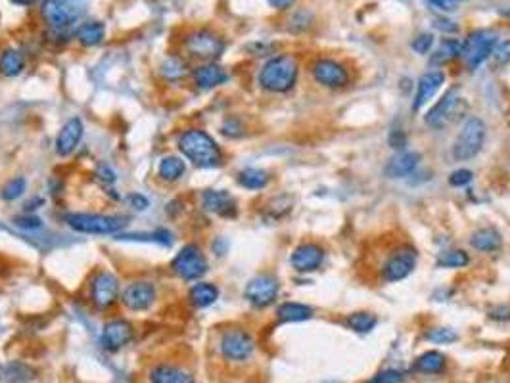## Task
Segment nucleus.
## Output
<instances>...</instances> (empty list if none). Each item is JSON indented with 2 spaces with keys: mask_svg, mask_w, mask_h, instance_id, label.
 Segmentation results:
<instances>
[{
  "mask_svg": "<svg viewBox=\"0 0 510 383\" xmlns=\"http://www.w3.org/2000/svg\"><path fill=\"white\" fill-rule=\"evenodd\" d=\"M179 149L188 161H192L200 169H214L223 163L219 144L206 130L190 129L182 132L179 138Z\"/></svg>",
  "mask_w": 510,
  "mask_h": 383,
  "instance_id": "obj_1",
  "label": "nucleus"
},
{
  "mask_svg": "<svg viewBox=\"0 0 510 383\" xmlns=\"http://www.w3.org/2000/svg\"><path fill=\"white\" fill-rule=\"evenodd\" d=\"M299 64L296 56L292 54H280L267 62L259 72V85L275 94L290 92L297 83Z\"/></svg>",
  "mask_w": 510,
  "mask_h": 383,
  "instance_id": "obj_2",
  "label": "nucleus"
},
{
  "mask_svg": "<svg viewBox=\"0 0 510 383\" xmlns=\"http://www.w3.org/2000/svg\"><path fill=\"white\" fill-rule=\"evenodd\" d=\"M87 12V0H45L43 2V18L54 31H65L75 23Z\"/></svg>",
  "mask_w": 510,
  "mask_h": 383,
  "instance_id": "obj_3",
  "label": "nucleus"
},
{
  "mask_svg": "<svg viewBox=\"0 0 510 383\" xmlns=\"http://www.w3.org/2000/svg\"><path fill=\"white\" fill-rule=\"evenodd\" d=\"M485 123L479 118H468L453 144V157L457 161H468L479 154L485 142Z\"/></svg>",
  "mask_w": 510,
  "mask_h": 383,
  "instance_id": "obj_4",
  "label": "nucleus"
},
{
  "mask_svg": "<svg viewBox=\"0 0 510 383\" xmlns=\"http://www.w3.org/2000/svg\"><path fill=\"white\" fill-rule=\"evenodd\" d=\"M65 222L70 224L72 230L81 232V234H98L108 236L117 234L119 230L125 228V219L121 217H111V215H98V213H72L65 217Z\"/></svg>",
  "mask_w": 510,
  "mask_h": 383,
  "instance_id": "obj_5",
  "label": "nucleus"
},
{
  "mask_svg": "<svg viewBox=\"0 0 510 383\" xmlns=\"http://www.w3.org/2000/svg\"><path fill=\"white\" fill-rule=\"evenodd\" d=\"M466 110H468V104H466L465 98L459 94V88H453L439 100L438 104L433 105L432 110L428 111L424 121L430 129H445L447 125L459 121L466 113Z\"/></svg>",
  "mask_w": 510,
  "mask_h": 383,
  "instance_id": "obj_6",
  "label": "nucleus"
},
{
  "mask_svg": "<svg viewBox=\"0 0 510 383\" xmlns=\"http://www.w3.org/2000/svg\"><path fill=\"white\" fill-rule=\"evenodd\" d=\"M184 48L194 58L214 62V59L223 56L226 45L225 39H221L217 33L209 31V29H198V31H192L190 35H187Z\"/></svg>",
  "mask_w": 510,
  "mask_h": 383,
  "instance_id": "obj_7",
  "label": "nucleus"
},
{
  "mask_svg": "<svg viewBox=\"0 0 510 383\" xmlns=\"http://www.w3.org/2000/svg\"><path fill=\"white\" fill-rule=\"evenodd\" d=\"M497 45L495 35L489 31H472L462 42L460 58L465 59V64L470 67L472 72H476L485 59L489 58L493 48Z\"/></svg>",
  "mask_w": 510,
  "mask_h": 383,
  "instance_id": "obj_8",
  "label": "nucleus"
},
{
  "mask_svg": "<svg viewBox=\"0 0 510 383\" xmlns=\"http://www.w3.org/2000/svg\"><path fill=\"white\" fill-rule=\"evenodd\" d=\"M171 268L179 278L192 282V280H200L207 273V259L206 255L201 253L200 247L188 244L174 255Z\"/></svg>",
  "mask_w": 510,
  "mask_h": 383,
  "instance_id": "obj_9",
  "label": "nucleus"
},
{
  "mask_svg": "<svg viewBox=\"0 0 510 383\" xmlns=\"http://www.w3.org/2000/svg\"><path fill=\"white\" fill-rule=\"evenodd\" d=\"M255 351V341L245 330L233 328L221 336V355L231 362H244Z\"/></svg>",
  "mask_w": 510,
  "mask_h": 383,
  "instance_id": "obj_10",
  "label": "nucleus"
},
{
  "mask_svg": "<svg viewBox=\"0 0 510 383\" xmlns=\"http://www.w3.org/2000/svg\"><path fill=\"white\" fill-rule=\"evenodd\" d=\"M416 266V251L413 247L403 246L395 249L394 253L389 255L388 261L382 266V278L386 282H399V280L407 278L409 274L413 273Z\"/></svg>",
  "mask_w": 510,
  "mask_h": 383,
  "instance_id": "obj_11",
  "label": "nucleus"
},
{
  "mask_svg": "<svg viewBox=\"0 0 510 383\" xmlns=\"http://www.w3.org/2000/svg\"><path fill=\"white\" fill-rule=\"evenodd\" d=\"M278 295V280L272 274H257L245 284L244 297L253 307H269Z\"/></svg>",
  "mask_w": 510,
  "mask_h": 383,
  "instance_id": "obj_12",
  "label": "nucleus"
},
{
  "mask_svg": "<svg viewBox=\"0 0 510 383\" xmlns=\"http://www.w3.org/2000/svg\"><path fill=\"white\" fill-rule=\"evenodd\" d=\"M313 77L318 85L326 88H343L349 85V72L345 65L332 58H318L313 64Z\"/></svg>",
  "mask_w": 510,
  "mask_h": 383,
  "instance_id": "obj_13",
  "label": "nucleus"
},
{
  "mask_svg": "<svg viewBox=\"0 0 510 383\" xmlns=\"http://www.w3.org/2000/svg\"><path fill=\"white\" fill-rule=\"evenodd\" d=\"M91 293H92V301L98 309H108L117 301V295H119V282L111 273L104 270V273H98L94 278H92L91 284Z\"/></svg>",
  "mask_w": 510,
  "mask_h": 383,
  "instance_id": "obj_14",
  "label": "nucleus"
},
{
  "mask_svg": "<svg viewBox=\"0 0 510 383\" xmlns=\"http://www.w3.org/2000/svg\"><path fill=\"white\" fill-rule=\"evenodd\" d=\"M155 299V287L150 282H133L121 293V301L131 311H146Z\"/></svg>",
  "mask_w": 510,
  "mask_h": 383,
  "instance_id": "obj_15",
  "label": "nucleus"
},
{
  "mask_svg": "<svg viewBox=\"0 0 510 383\" xmlns=\"http://www.w3.org/2000/svg\"><path fill=\"white\" fill-rule=\"evenodd\" d=\"M133 338H135V330L127 320H111L104 326L102 345L108 351H119L125 345H129Z\"/></svg>",
  "mask_w": 510,
  "mask_h": 383,
  "instance_id": "obj_16",
  "label": "nucleus"
},
{
  "mask_svg": "<svg viewBox=\"0 0 510 383\" xmlns=\"http://www.w3.org/2000/svg\"><path fill=\"white\" fill-rule=\"evenodd\" d=\"M324 249L316 244H301L292 251L290 263L297 273H313L323 265Z\"/></svg>",
  "mask_w": 510,
  "mask_h": 383,
  "instance_id": "obj_17",
  "label": "nucleus"
},
{
  "mask_svg": "<svg viewBox=\"0 0 510 383\" xmlns=\"http://www.w3.org/2000/svg\"><path fill=\"white\" fill-rule=\"evenodd\" d=\"M445 83V73L443 72H428L418 79L416 94L413 100V111H420L424 105L436 96V92Z\"/></svg>",
  "mask_w": 510,
  "mask_h": 383,
  "instance_id": "obj_18",
  "label": "nucleus"
},
{
  "mask_svg": "<svg viewBox=\"0 0 510 383\" xmlns=\"http://www.w3.org/2000/svg\"><path fill=\"white\" fill-rule=\"evenodd\" d=\"M201 205L206 211L221 217H234L236 215V202L225 190H206L201 195Z\"/></svg>",
  "mask_w": 510,
  "mask_h": 383,
  "instance_id": "obj_19",
  "label": "nucleus"
},
{
  "mask_svg": "<svg viewBox=\"0 0 510 383\" xmlns=\"http://www.w3.org/2000/svg\"><path fill=\"white\" fill-rule=\"evenodd\" d=\"M83 138V123L79 118H72L65 121V125L60 130L58 138H56V152L60 156H70L75 152V148Z\"/></svg>",
  "mask_w": 510,
  "mask_h": 383,
  "instance_id": "obj_20",
  "label": "nucleus"
},
{
  "mask_svg": "<svg viewBox=\"0 0 510 383\" xmlns=\"http://www.w3.org/2000/svg\"><path fill=\"white\" fill-rule=\"evenodd\" d=\"M228 81V73L221 67V65L209 62L206 65H200L194 72V83L200 86L201 91H209L215 86L223 85Z\"/></svg>",
  "mask_w": 510,
  "mask_h": 383,
  "instance_id": "obj_21",
  "label": "nucleus"
},
{
  "mask_svg": "<svg viewBox=\"0 0 510 383\" xmlns=\"http://www.w3.org/2000/svg\"><path fill=\"white\" fill-rule=\"evenodd\" d=\"M420 156L416 152H401L397 156H394L386 165L384 173L389 178H403V176L411 175L416 167H418Z\"/></svg>",
  "mask_w": 510,
  "mask_h": 383,
  "instance_id": "obj_22",
  "label": "nucleus"
},
{
  "mask_svg": "<svg viewBox=\"0 0 510 383\" xmlns=\"http://www.w3.org/2000/svg\"><path fill=\"white\" fill-rule=\"evenodd\" d=\"M150 382L152 383H196L194 376L190 372L182 370L173 364H160L150 372Z\"/></svg>",
  "mask_w": 510,
  "mask_h": 383,
  "instance_id": "obj_23",
  "label": "nucleus"
},
{
  "mask_svg": "<svg viewBox=\"0 0 510 383\" xmlns=\"http://www.w3.org/2000/svg\"><path fill=\"white\" fill-rule=\"evenodd\" d=\"M470 246L482 253H495L503 246V238L495 228H478L476 232H472Z\"/></svg>",
  "mask_w": 510,
  "mask_h": 383,
  "instance_id": "obj_24",
  "label": "nucleus"
},
{
  "mask_svg": "<svg viewBox=\"0 0 510 383\" xmlns=\"http://www.w3.org/2000/svg\"><path fill=\"white\" fill-rule=\"evenodd\" d=\"M35 379V370L23 362L0 364V382L2 383H29Z\"/></svg>",
  "mask_w": 510,
  "mask_h": 383,
  "instance_id": "obj_25",
  "label": "nucleus"
},
{
  "mask_svg": "<svg viewBox=\"0 0 510 383\" xmlns=\"http://www.w3.org/2000/svg\"><path fill=\"white\" fill-rule=\"evenodd\" d=\"M217 297H219V290L214 284H209V282L194 284V286L190 287V293H188L190 303L198 307V309H206V307L214 305Z\"/></svg>",
  "mask_w": 510,
  "mask_h": 383,
  "instance_id": "obj_26",
  "label": "nucleus"
},
{
  "mask_svg": "<svg viewBox=\"0 0 510 383\" xmlns=\"http://www.w3.org/2000/svg\"><path fill=\"white\" fill-rule=\"evenodd\" d=\"M75 35H77V40L83 46H98L104 40L106 27H104L102 21L89 20L77 27Z\"/></svg>",
  "mask_w": 510,
  "mask_h": 383,
  "instance_id": "obj_27",
  "label": "nucleus"
},
{
  "mask_svg": "<svg viewBox=\"0 0 510 383\" xmlns=\"http://www.w3.org/2000/svg\"><path fill=\"white\" fill-rule=\"evenodd\" d=\"M460 50H462V42L457 39H443L439 46L433 50L430 64L432 65H445L451 64L453 59L460 58Z\"/></svg>",
  "mask_w": 510,
  "mask_h": 383,
  "instance_id": "obj_28",
  "label": "nucleus"
},
{
  "mask_svg": "<svg viewBox=\"0 0 510 383\" xmlns=\"http://www.w3.org/2000/svg\"><path fill=\"white\" fill-rule=\"evenodd\" d=\"M26 67V56L16 50V48H6L0 54V73L4 77H16L20 75Z\"/></svg>",
  "mask_w": 510,
  "mask_h": 383,
  "instance_id": "obj_29",
  "label": "nucleus"
},
{
  "mask_svg": "<svg viewBox=\"0 0 510 383\" xmlns=\"http://www.w3.org/2000/svg\"><path fill=\"white\" fill-rule=\"evenodd\" d=\"M313 309L304 303H282L278 307V320L280 322H304L313 319Z\"/></svg>",
  "mask_w": 510,
  "mask_h": 383,
  "instance_id": "obj_30",
  "label": "nucleus"
},
{
  "mask_svg": "<svg viewBox=\"0 0 510 383\" xmlns=\"http://www.w3.org/2000/svg\"><path fill=\"white\" fill-rule=\"evenodd\" d=\"M445 355H441L439 351H426L416 358L414 370L420 372V374H439V372L445 370Z\"/></svg>",
  "mask_w": 510,
  "mask_h": 383,
  "instance_id": "obj_31",
  "label": "nucleus"
},
{
  "mask_svg": "<svg viewBox=\"0 0 510 383\" xmlns=\"http://www.w3.org/2000/svg\"><path fill=\"white\" fill-rule=\"evenodd\" d=\"M238 184L245 190L265 188L267 184H269V173H265L263 169H255V167L240 171Z\"/></svg>",
  "mask_w": 510,
  "mask_h": 383,
  "instance_id": "obj_32",
  "label": "nucleus"
},
{
  "mask_svg": "<svg viewBox=\"0 0 510 383\" xmlns=\"http://www.w3.org/2000/svg\"><path fill=\"white\" fill-rule=\"evenodd\" d=\"M184 171H187V165L182 161L181 157L177 156H167L163 157L162 161H160V167H157V173L162 176L163 181H179L182 175H184Z\"/></svg>",
  "mask_w": 510,
  "mask_h": 383,
  "instance_id": "obj_33",
  "label": "nucleus"
},
{
  "mask_svg": "<svg viewBox=\"0 0 510 383\" xmlns=\"http://www.w3.org/2000/svg\"><path fill=\"white\" fill-rule=\"evenodd\" d=\"M345 324L353 331L368 333V331H372V328L376 326V316L375 314H370V312H353V314H349L348 316Z\"/></svg>",
  "mask_w": 510,
  "mask_h": 383,
  "instance_id": "obj_34",
  "label": "nucleus"
},
{
  "mask_svg": "<svg viewBox=\"0 0 510 383\" xmlns=\"http://www.w3.org/2000/svg\"><path fill=\"white\" fill-rule=\"evenodd\" d=\"M470 263V257L460 249H447L438 257V266L441 268H460Z\"/></svg>",
  "mask_w": 510,
  "mask_h": 383,
  "instance_id": "obj_35",
  "label": "nucleus"
},
{
  "mask_svg": "<svg viewBox=\"0 0 510 383\" xmlns=\"http://www.w3.org/2000/svg\"><path fill=\"white\" fill-rule=\"evenodd\" d=\"M162 73H163V77L169 79V81H177V79H181L187 75L188 67L181 58H174L173 56V58H167L165 62H163Z\"/></svg>",
  "mask_w": 510,
  "mask_h": 383,
  "instance_id": "obj_36",
  "label": "nucleus"
},
{
  "mask_svg": "<svg viewBox=\"0 0 510 383\" xmlns=\"http://www.w3.org/2000/svg\"><path fill=\"white\" fill-rule=\"evenodd\" d=\"M426 339L436 345L455 343L459 339V333L451 328H432V330L426 331Z\"/></svg>",
  "mask_w": 510,
  "mask_h": 383,
  "instance_id": "obj_37",
  "label": "nucleus"
},
{
  "mask_svg": "<svg viewBox=\"0 0 510 383\" xmlns=\"http://www.w3.org/2000/svg\"><path fill=\"white\" fill-rule=\"evenodd\" d=\"M26 186H27L26 178L18 176V178H12V181L8 182L6 186L2 188V192H0V195H2V200H6V202H13V200H18V198L23 195Z\"/></svg>",
  "mask_w": 510,
  "mask_h": 383,
  "instance_id": "obj_38",
  "label": "nucleus"
},
{
  "mask_svg": "<svg viewBox=\"0 0 510 383\" xmlns=\"http://www.w3.org/2000/svg\"><path fill=\"white\" fill-rule=\"evenodd\" d=\"M493 59L495 65H506L510 62V40H504V42H497L493 52L489 56Z\"/></svg>",
  "mask_w": 510,
  "mask_h": 383,
  "instance_id": "obj_39",
  "label": "nucleus"
},
{
  "mask_svg": "<svg viewBox=\"0 0 510 383\" xmlns=\"http://www.w3.org/2000/svg\"><path fill=\"white\" fill-rule=\"evenodd\" d=\"M432 46H433V35H432V33H420L418 37H416V39L413 40L411 48H413V50L416 54H430Z\"/></svg>",
  "mask_w": 510,
  "mask_h": 383,
  "instance_id": "obj_40",
  "label": "nucleus"
},
{
  "mask_svg": "<svg viewBox=\"0 0 510 383\" xmlns=\"http://www.w3.org/2000/svg\"><path fill=\"white\" fill-rule=\"evenodd\" d=\"M405 382V374L401 370H384L376 374L368 383H403Z\"/></svg>",
  "mask_w": 510,
  "mask_h": 383,
  "instance_id": "obj_41",
  "label": "nucleus"
},
{
  "mask_svg": "<svg viewBox=\"0 0 510 383\" xmlns=\"http://www.w3.org/2000/svg\"><path fill=\"white\" fill-rule=\"evenodd\" d=\"M472 178H474L472 171L457 169L455 173H451V176H449V184H451V186H455V188H462V186H466V184H470Z\"/></svg>",
  "mask_w": 510,
  "mask_h": 383,
  "instance_id": "obj_42",
  "label": "nucleus"
},
{
  "mask_svg": "<svg viewBox=\"0 0 510 383\" xmlns=\"http://www.w3.org/2000/svg\"><path fill=\"white\" fill-rule=\"evenodd\" d=\"M221 132L228 138H238L244 135V127H242V123H240L238 119L231 118L226 119L225 125H223V129H221Z\"/></svg>",
  "mask_w": 510,
  "mask_h": 383,
  "instance_id": "obj_43",
  "label": "nucleus"
},
{
  "mask_svg": "<svg viewBox=\"0 0 510 383\" xmlns=\"http://www.w3.org/2000/svg\"><path fill=\"white\" fill-rule=\"evenodd\" d=\"M129 203H131V207L136 209V211H146L150 205L148 202V198L143 194H131L129 195Z\"/></svg>",
  "mask_w": 510,
  "mask_h": 383,
  "instance_id": "obj_44",
  "label": "nucleus"
},
{
  "mask_svg": "<svg viewBox=\"0 0 510 383\" xmlns=\"http://www.w3.org/2000/svg\"><path fill=\"white\" fill-rule=\"evenodd\" d=\"M433 27H436V29H439L441 33H445V35H449V33L453 35V33L459 31V25H457V23L451 20H436L433 21Z\"/></svg>",
  "mask_w": 510,
  "mask_h": 383,
  "instance_id": "obj_45",
  "label": "nucleus"
},
{
  "mask_svg": "<svg viewBox=\"0 0 510 383\" xmlns=\"http://www.w3.org/2000/svg\"><path fill=\"white\" fill-rule=\"evenodd\" d=\"M426 2L430 6L441 10V12H453V10H457V2H453V0H426Z\"/></svg>",
  "mask_w": 510,
  "mask_h": 383,
  "instance_id": "obj_46",
  "label": "nucleus"
},
{
  "mask_svg": "<svg viewBox=\"0 0 510 383\" xmlns=\"http://www.w3.org/2000/svg\"><path fill=\"white\" fill-rule=\"evenodd\" d=\"M16 224L21 228H29V230H35V228H40V219L37 217H18L16 219Z\"/></svg>",
  "mask_w": 510,
  "mask_h": 383,
  "instance_id": "obj_47",
  "label": "nucleus"
},
{
  "mask_svg": "<svg viewBox=\"0 0 510 383\" xmlns=\"http://www.w3.org/2000/svg\"><path fill=\"white\" fill-rule=\"evenodd\" d=\"M96 175L100 176L104 182H116V173H113L110 167H106V165H100V167H98Z\"/></svg>",
  "mask_w": 510,
  "mask_h": 383,
  "instance_id": "obj_48",
  "label": "nucleus"
},
{
  "mask_svg": "<svg viewBox=\"0 0 510 383\" xmlns=\"http://www.w3.org/2000/svg\"><path fill=\"white\" fill-rule=\"evenodd\" d=\"M275 10H288L296 4V0H267Z\"/></svg>",
  "mask_w": 510,
  "mask_h": 383,
  "instance_id": "obj_49",
  "label": "nucleus"
},
{
  "mask_svg": "<svg viewBox=\"0 0 510 383\" xmlns=\"http://www.w3.org/2000/svg\"><path fill=\"white\" fill-rule=\"evenodd\" d=\"M12 2L13 4H18V6H31L37 0H12Z\"/></svg>",
  "mask_w": 510,
  "mask_h": 383,
  "instance_id": "obj_50",
  "label": "nucleus"
},
{
  "mask_svg": "<svg viewBox=\"0 0 510 383\" xmlns=\"http://www.w3.org/2000/svg\"><path fill=\"white\" fill-rule=\"evenodd\" d=\"M453 2H457V4H459V2H462V0H453Z\"/></svg>",
  "mask_w": 510,
  "mask_h": 383,
  "instance_id": "obj_51",
  "label": "nucleus"
}]
</instances>
